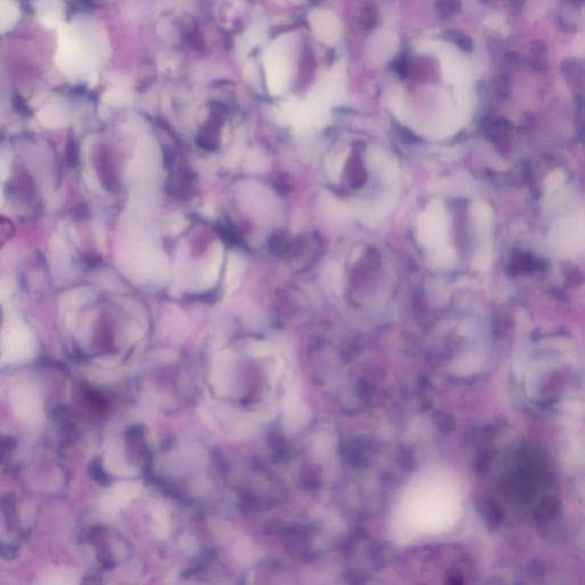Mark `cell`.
Wrapping results in <instances>:
<instances>
[{"label":"cell","mask_w":585,"mask_h":585,"mask_svg":"<svg viewBox=\"0 0 585 585\" xmlns=\"http://www.w3.org/2000/svg\"><path fill=\"white\" fill-rule=\"evenodd\" d=\"M239 274H240V265H239L238 259L231 254L229 256V262H228L227 278H225L229 289H235L237 286Z\"/></svg>","instance_id":"cell-12"},{"label":"cell","mask_w":585,"mask_h":585,"mask_svg":"<svg viewBox=\"0 0 585 585\" xmlns=\"http://www.w3.org/2000/svg\"><path fill=\"white\" fill-rule=\"evenodd\" d=\"M446 35H447L448 40L457 45L463 50H471L474 48V45H472V42H471V39L469 38L468 35H463L459 31H450V33H446Z\"/></svg>","instance_id":"cell-13"},{"label":"cell","mask_w":585,"mask_h":585,"mask_svg":"<svg viewBox=\"0 0 585 585\" xmlns=\"http://www.w3.org/2000/svg\"><path fill=\"white\" fill-rule=\"evenodd\" d=\"M309 18L312 29L318 35V38L328 40L335 35V29H333L334 24H333L332 18H330L327 13L315 11L311 13Z\"/></svg>","instance_id":"cell-8"},{"label":"cell","mask_w":585,"mask_h":585,"mask_svg":"<svg viewBox=\"0 0 585 585\" xmlns=\"http://www.w3.org/2000/svg\"><path fill=\"white\" fill-rule=\"evenodd\" d=\"M222 261H223V247H222V245L216 244L214 252H213L212 256L209 259L205 274H204V280L206 282L207 286H213L216 282Z\"/></svg>","instance_id":"cell-9"},{"label":"cell","mask_w":585,"mask_h":585,"mask_svg":"<svg viewBox=\"0 0 585 585\" xmlns=\"http://www.w3.org/2000/svg\"><path fill=\"white\" fill-rule=\"evenodd\" d=\"M59 40L55 54V62L63 74L72 80H87L89 83L96 79L95 65L85 50L77 42L70 26H61L57 29Z\"/></svg>","instance_id":"cell-2"},{"label":"cell","mask_w":585,"mask_h":585,"mask_svg":"<svg viewBox=\"0 0 585 585\" xmlns=\"http://www.w3.org/2000/svg\"><path fill=\"white\" fill-rule=\"evenodd\" d=\"M463 511L461 485L442 469L413 477L394 508V526L403 537L435 535L459 521Z\"/></svg>","instance_id":"cell-1"},{"label":"cell","mask_w":585,"mask_h":585,"mask_svg":"<svg viewBox=\"0 0 585 585\" xmlns=\"http://www.w3.org/2000/svg\"><path fill=\"white\" fill-rule=\"evenodd\" d=\"M447 215L442 205L435 203L424 211L418 221V235L422 244L437 253L438 261L446 263L452 261V250H448L447 241Z\"/></svg>","instance_id":"cell-3"},{"label":"cell","mask_w":585,"mask_h":585,"mask_svg":"<svg viewBox=\"0 0 585 585\" xmlns=\"http://www.w3.org/2000/svg\"><path fill=\"white\" fill-rule=\"evenodd\" d=\"M39 20L50 29L63 26V4L61 0H37Z\"/></svg>","instance_id":"cell-6"},{"label":"cell","mask_w":585,"mask_h":585,"mask_svg":"<svg viewBox=\"0 0 585 585\" xmlns=\"http://www.w3.org/2000/svg\"><path fill=\"white\" fill-rule=\"evenodd\" d=\"M42 583L43 584L69 585L77 583V579L72 572L67 571V569H56V571L46 574Z\"/></svg>","instance_id":"cell-10"},{"label":"cell","mask_w":585,"mask_h":585,"mask_svg":"<svg viewBox=\"0 0 585 585\" xmlns=\"http://www.w3.org/2000/svg\"><path fill=\"white\" fill-rule=\"evenodd\" d=\"M13 409L18 418L35 423L42 418V400L38 390L30 384H18L11 391Z\"/></svg>","instance_id":"cell-4"},{"label":"cell","mask_w":585,"mask_h":585,"mask_svg":"<svg viewBox=\"0 0 585 585\" xmlns=\"http://www.w3.org/2000/svg\"><path fill=\"white\" fill-rule=\"evenodd\" d=\"M265 78L271 94L279 95L285 91L289 80V67L280 48L269 50L264 60Z\"/></svg>","instance_id":"cell-5"},{"label":"cell","mask_w":585,"mask_h":585,"mask_svg":"<svg viewBox=\"0 0 585 585\" xmlns=\"http://www.w3.org/2000/svg\"><path fill=\"white\" fill-rule=\"evenodd\" d=\"M457 9V0H438L437 11L441 18H447Z\"/></svg>","instance_id":"cell-15"},{"label":"cell","mask_w":585,"mask_h":585,"mask_svg":"<svg viewBox=\"0 0 585 585\" xmlns=\"http://www.w3.org/2000/svg\"><path fill=\"white\" fill-rule=\"evenodd\" d=\"M568 1H569V3L576 4V3H581V1H582V0H568Z\"/></svg>","instance_id":"cell-17"},{"label":"cell","mask_w":585,"mask_h":585,"mask_svg":"<svg viewBox=\"0 0 585 585\" xmlns=\"http://www.w3.org/2000/svg\"><path fill=\"white\" fill-rule=\"evenodd\" d=\"M20 6L15 0H0V35L7 33L20 20Z\"/></svg>","instance_id":"cell-7"},{"label":"cell","mask_w":585,"mask_h":585,"mask_svg":"<svg viewBox=\"0 0 585 585\" xmlns=\"http://www.w3.org/2000/svg\"><path fill=\"white\" fill-rule=\"evenodd\" d=\"M106 100L110 104H124L128 100V91H125V89H112L110 91H106Z\"/></svg>","instance_id":"cell-14"},{"label":"cell","mask_w":585,"mask_h":585,"mask_svg":"<svg viewBox=\"0 0 585 585\" xmlns=\"http://www.w3.org/2000/svg\"><path fill=\"white\" fill-rule=\"evenodd\" d=\"M377 11L371 7V9H366L362 16V21H364V27L367 29H373L374 26L377 24Z\"/></svg>","instance_id":"cell-16"},{"label":"cell","mask_w":585,"mask_h":585,"mask_svg":"<svg viewBox=\"0 0 585 585\" xmlns=\"http://www.w3.org/2000/svg\"><path fill=\"white\" fill-rule=\"evenodd\" d=\"M532 65L538 71L547 69V48L541 43H536L532 48Z\"/></svg>","instance_id":"cell-11"}]
</instances>
